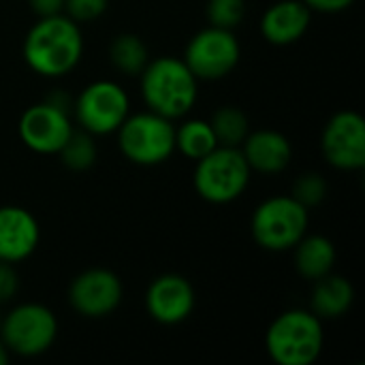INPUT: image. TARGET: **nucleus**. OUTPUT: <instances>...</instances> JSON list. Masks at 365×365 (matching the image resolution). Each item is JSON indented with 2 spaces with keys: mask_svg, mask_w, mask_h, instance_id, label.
Here are the masks:
<instances>
[{
  "mask_svg": "<svg viewBox=\"0 0 365 365\" xmlns=\"http://www.w3.org/2000/svg\"><path fill=\"white\" fill-rule=\"evenodd\" d=\"M83 53V36L68 15L38 17L24 38V60L43 77H62L73 71Z\"/></svg>",
  "mask_w": 365,
  "mask_h": 365,
  "instance_id": "nucleus-1",
  "label": "nucleus"
},
{
  "mask_svg": "<svg viewBox=\"0 0 365 365\" xmlns=\"http://www.w3.org/2000/svg\"><path fill=\"white\" fill-rule=\"evenodd\" d=\"M141 75V94L150 111L169 120L186 115L199 94L197 77L184 60L163 56L145 64Z\"/></svg>",
  "mask_w": 365,
  "mask_h": 365,
  "instance_id": "nucleus-2",
  "label": "nucleus"
},
{
  "mask_svg": "<svg viewBox=\"0 0 365 365\" xmlns=\"http://www.w3.org/2000/svg\"><path fill=\"white\" fill-rule=\"evenodd\" d=\"M323 325L312 310H287L267 329L265 346L278 365H312L323 351Z\"/></svg>",
  "mask_w": 365,
  "mask_h": 365,
  "instance_id": "nucleus-3",
  "label": "nucleus"
},
{
  "mask_svg": "<svg viewBox=\"0 0 365 365\" xmlns=\"http://www.w3.org/2000/svg\"><path fill=\"white\" fill-rule=\"evenodd\" d=\"M195 163V190L210 203H231L240 199L250 184L252 171L240 148L216 145L210 154Z\"/></svg>",
  "mask_w": 365,
  "mask_h": 365,
  "instance_id": "nucleus-4",
  "label": "nucleus"
},
{
  "mask_svg": "<svg viewBox=\"0 0 365 365\" xmlns=\"http://www.w3.org/2000/svg\"><path fill=\"white\" fill-rule=\"evenodd\" d=\"M115 133L120 152L130 163L141 167L160 165L175 152L173 120L150 109L135 115L128 113V118L120 124Z\"/></svg>",
  "mask_w": 365,
  "mask_h": 365,
  "instance_id": "nucleus-5",
  "label": "nucleus"
},
{
  "mask_svg": "<svg viewBox=\"0 0 365 365\" xmlns=\"http://www.w3.org/2000/svg\"><path fill=\"white\" fill-rule=\"evenodd\" d=\"M255 242L272 252L291 250L308 229V210L293 197H272L252 214Z\"/></svg>",
  "mask_w": 365,
  "mask_h": 365,
  "instance_id": "nucleus-6",
  "label": "nucleus"
},
{
  "mask_svg": "<svg viewBox=\"0 0 365 365\" xmlns=\"http://www.w3.org/2000/svg\"><path fill=\"white\" fill-rule=\"evenodd\" d=\"M58 336L53 312L41 304H21L0 319V338L9 353L36 357L45 353Z\"/></svg>",
  "mask_w": 365,
  "mask_h": 365,
  "instance_id": "nucleus-7",
  "label": "nucleus"
},
{
  "mask_svg": "<svg viewBox=\"0 0 365 365\" xmlns=\"http://www.w3.org/2000/svg\"><path fill=\"white\" fill-rule=\"evenodd\" d=\"M130 113V101L124 88L115 81L101 79L81 90L75 101V118L90 135H109Z\"/></svg>",
  "mask_w": 365,
  "mask_h": 365,
  "instance_id": "nucleus-8",
  "label": "nucleus"
},
{
  "mask_svg": "<svg viewBox=\"0 0 365 365\" xmlns=\"http://www.w3.org/2000/svg\"><path fill=\"white\" fill-rule=\"evenodd\" d=\"M240 43L233 30L210 26L197 32L184 51V62L197 79H222L240 62Z\"/></svg>",
  "mask_w": 365,
  "mask_h": 365,
  "instance_id": "nucleus-9",
  "label": "nucleus"
},
{
  "mask_svg": "<svg viewBox=\"0 0 365 365\" xmlns=\"http://www.w3.org/2000/svg\"><path fill=\"white\" fill-rule=\"evenodd\" d=\"M19 139L36 154H58L73 135L71 111H64L47 101L28 107L17 124Z\"/></svg>",
  "mask_w": 365,
  "mask_h": 365,
  "instance_id": "nucleus-10",
  "label": "nucleus"
},
{
  "mask_svg": "<svg viewBox=\"0 0 365 365\" xmlns=\"http://www.w3.org/2000/svg\"><path fill=\"white\" fill-rule=\"evenodd\" d=\"M325 160L342 171H357L365 165V122L355 111L336 113L321 139Z\"/></svg>",
  "mask_w": 365,
  "mask_h": 365,
  "instance_id": "nucleus-11",
  "label": "nucleus"
},
{
  "mask_svg": "<svg viewBox=\"0 0 365 365\" xmlns=\"http://www.w3.org/2000/svg\"><path fill=\"white\" fill-rule=\"evenodd\" d=\"M68 302L86 319H103L122 302V282L109 269H88L68 287Z\"/></svg>",
  "mask_w": 365,
  "mask_h": 365,
  "instance_id": "nucleus-12",
  "label": "nucleus"
},
{
  "mask_svg": "<svg viewBox=\"0 0 365 365\" xmlns=\"http://www.w3.org/2000/svg\"><path fill=\"white\" fill-rule=\"evenodd\" d=\"M145 308L156 323L178 325L195 310V289L184 276L163 274L148 287Z\"/></svg>",
  "mask_w": 365,
  "mask_h": 365,
  "instance_id": "nucleus-13",
  "label": "nucleus"
},
{
  "mask_svg": "<svg viewBox=\"0 0 365 365\" xmlns=\"http://www.w3.org/2000/svg\"><path fill=\"white\" fill-rule=\"evenodd\" d=\"M38 240V222L28 210L19 205L0 207V261L17 263L28 259L36 250Z\"/></svg>",
  "mask_w": 365,
  "mask_h": 365,
  "instance_id": "nucleus-14",
  "label": "nucleus"
},
{
  "mask_svg": "<svg viewBox=\"0 0 365 365\" xmlns=\"http://www.w3.org/2000/svg\"><path fill=\"white\" fill-rule=\"evenodd\" d=\"M312 11L304 0H280L261 17V32L272 45H291L299 41L310 26Z\"/></svg>",
  "mask_w": 365,
  "mask_h": 365,
  "instance_id": "nucleus-15",
  "label": "nucleus"
},
{
  "mask_svg": "<svg viewBox=\"0 0 365 365\" xmlns=\"http://www.w3.org/2000/svg\"><path fill=\"white\" fill-rule=\"evenodd\" d=\"M240 150L250 171H259V173H280L289 167L293 158V148L289 139L282 133L269 128L248 133Z\"/></svg>",
  "mask_w": 365,
  "mask_h": 365,
  "instance_id": "nucleus-16",
  "label": "nucleus"
},
{
  "mask_svg": "<svg viewBox=\"0 0 365 365\" xmlns=\"http://www.w3.org/2000/svg\"><path fill=\"white\" fill-rule=\"evenodd\" d=\"M353 299H355L353 284L346 278L329 272L327 276L314 280L310 310L319 319H340L351 310Z\"/></svg>",
  "mask_w": 365,
  "mask_h": 365,
  "instance_id": "nucleus-17",
  "label": "nucleus"
},
{
  "mask_svg": "<svg viewBox=\"0 0 365 365\" xmlns=\"http://www.w3.org/2000/svg\"><path fill=\"white\" fill-rule=\"evenodd\" d=\"M295 267L306 280H319L334 269L336 246L323 235H304L295 246Z\"/></svg>",
  "mask_w": 365,
  "mask_h": 365,
  "instance_id": "nucleus-18",
  "label": "nucleus"
},
{
  "mask_svg": "<svg viewBox=\"0 0 365 365\" xmlns=\"http://www.w3.org/2000/svg\"><path fill=\"white\" fill-rule=\"evenodd\" d=\"M218 145L207 120H186L175 128V150L186 158L199 160Z\"/></svg>",
  "mask_w": 365,
  "mask_h": 365,
  "instance_id": "nucleus-19",
  "label": "nucleus"
},
{
  "mask_svg": "<svg viewBox=\"0 0 365 365\" xmlns=\"http://www.w3.org/2000/svg\"><path fill=\"white\" fill-rule=\"evenodd\" d=\"M214 137L218 141V145H227V148H240L244 143V139L250 133V122L248 115L240 109V107H220L214 111L212 120H207Z\"/></svg>",
  "mask_w": 365,
  "mask_h": 365,
  "instance_id": "nucleus-20",
  "label": "nucleus"
},
{
  "mask_svg": "<svg viewBox=\"0 0 365 365\" xmlns=\"http://www.w3.org/2000/svg\"><path fill=\"white\" fill-rule=\"evenodd\" d=\"M109 58L113 66L124 75H139L150 62L148 47L137 34H118L111 41Z\"/></svg>",
  "mask_w": 365,
  "mask_h": 365,
  "instance_id": "nucleus-21",
  "label": "nucleus"
},
{
  "mask_svg": "<svg viewBox=\"0 0 365 365\" xmlns=\"http://www.w3.org/2000/svg\"><path fill=\"white\" fill-rule=\"evenodd\" d=\"M62 156V163L71 171H86L96 160V145L90 133L86 130H73V135L66 139L62 150L58 152Z\"/></svg>",
  "mask_w": 365,
  "mask_h": 365,
  "instance_id": "nucleus-22",
  "label": "nucleus"
},
{
  "mask_svg": "<svg viewBox=\"0 0 365 365\" xmlns=\"http://www.w3.org/2000/svg\"><path fill=\"white\" fill-rule=\"evenodd\" d=\"M205 13L210 26L235 30L246 15V0H207Z\"/></svg>",
  "mask_w": 365,
  "mask_h": 365,
  "instance_id": "nucleus-23",
  "label": "nucleus"
},
{
  "mask_svg": "<svg viewBox=\"0 0 365 365\" xmlns=\"http://www.w3.org/2000/svg\"><path fill=\"white\" fill-rule=\"evenodd\" d=\"M325 195H327V182L319 173H304L302 178H297L291 192V197L297 199L306 210L319 205L325 199Z\"/></svg>",
  "mask_w": 365,
  "mask_h": 365,
  "instance_id": "nucleus-24",
  "label": "nucleus"
},
{
  "mask_svg": "<svg viewBox=\"0 0 365 365\" xmlns=\"http://www.w3.org/2000/svg\"><path fill=\"white\" fill-rule=\"evenodd\" d=\"M109 0H64V11L73 21H92L107 11Z\"/></svg>",
  "mask_w": 365,
  "mask_h": 365,
  "instance_id": "nucleus-25",
  "label": "nucleus"
},
{
  "mask_svg": "<svg viewBox=\"0 0 365 365\" xmlns=\"http://www.w3.org/2000/svg\"><path fill=\"white\" fill-rule=\"evenodd\" d=\"M17 293V274L11 263L0 261V304L13 299Z\"/></svg>",
  "mask_w": 365,
  "mask_h": 365,
  "instance_id": "nucleus-26",
  "label": "nucleus"
},
{
  "mask_svg": "<svg viewBox=\"0 0 365 365\" xmlns=\"http://www.w3.org/2000/svg\"><path fill=\"white\" fill-rule=\"evenodd\" d=\"M308 4L310 11H319V13H340L344 9H349L355 0H304Z\"/></svg>",
  "mask_w": 365,
  "mask_h": 365,
  "instance_id": "nucleus-27",
  "label": "nucleus"
},
{
  "mask_svg": "<svg viewBox=\"0 0 365 365\" xmlns=\"http://www.w3.org/2000/svg\"><path fill=\"white\" fill-rule=\"evenodd\" d=\"M28 2L38 17L56 15V13H62L64 9V0H28Z\"/></svg>",
  "mask_w": 365,
  "mask_h": 365,
  "instance_id": "nucleus-28",
  "label": "nucleus"
},
{
  "mask_svg": "<svg viewBox=\"0 0 365 365\" xmlns=\"http://www.w3.org/2000/svg\"><path fill=\"white\" fill-rule=\"evenodd\" d=\"M6 364H9V349H6V344L2 342V338H0V365Z\"/></svg>",
  "mask_w": 365,
  "mask_h": 365,
  "instance_id": "nucleus-29",
  "label": "nucleus"
}]
</instances>
